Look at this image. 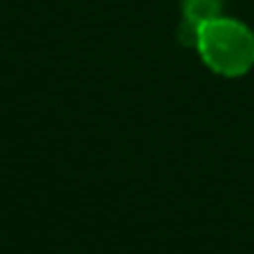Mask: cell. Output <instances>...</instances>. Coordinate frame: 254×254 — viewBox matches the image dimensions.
<instances>
[{"label":"cell","mask_w":254,"mask_h":254,"mask_svg":"<svg viewBox=\"0 0 254 254\" xmlns=\"http://www.w3.org/2000/svg\"><path fill=\"white\" fill-rule=\"evenodd\" d=\"M183 20L190 25H205L223 16V0H183Z\"/></svg>","instance_id":"2"},{"label":"cell","mask_w":254,"mask_h":254,"mask_svg":"<svg viewBox=\"0 0 254 254\" xmlns=\"http://www.w3.org/2000/svg\"><path fill=\"white\" fill-rule=\"evenodd\" d=\"M201 61L214 74L225 78H237L252 69L254 65V34L241 20L221 16L198 27V38L194 47Z\"/></svg>","instance_id":"1"}]
</instances>
